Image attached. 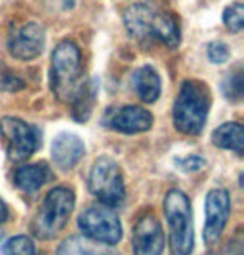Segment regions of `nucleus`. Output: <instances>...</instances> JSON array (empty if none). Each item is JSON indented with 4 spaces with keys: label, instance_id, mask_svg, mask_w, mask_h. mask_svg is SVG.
<instances>
[{
    "label": "nucleus",
    "instance_id": "nucleus-1",
    "mask_svg": "<svg viewBox=\"0 0 244 255\" xmlns=\"http://www.w3.org/2000/svg\"><path fill=\"white\" fill-rule=\"evenodd\" d=\"M124 25L137 40H159L169 49L181 44V27L174 13L149 3H136L124 13Z\"/></svg>",
    "mask_w": 244,
    "mask_h": 255
},
{
    "label": "nucleus",
    "instance_id": "nucleus-2",
    "mask_svg": "<svg viewBox=\"0 0 244 255\" xmlns=\"http://www.w3.org/2000/svg\"><path fill=\"white\" fill-rule=\"evenodd\" d=\"M50 89L60 102L72 104L87 82L82 74V59L79 47L70 40L60 42L50 59Z\"/></svg>",
    "mask_w": 244,
    "mask_h": 255
},
{
    "label": "nucleus",
    "instance_id": "nucleus-3",
    "mask_svg": "<svg viewBox=\"0 0 244 255\" xmlns=\"http://www.w3.org/2000/svg\"><path fill=\"white\" fill-rule=\"evenodd\" d=\"M211 109V92L201 80H184L174 102V127L186 135H198Z\"/></svg>",
    "mask_w": 244,
    "mask_h": 255
},
{
    "label": "nucleus",
    "instance_id": "nucleus-4",
    "mask_svg": "<svg viewBox=\"0 0 244 255\" xmlns=\"http://www.w3.org/2000/svg\"><path fill=\"white\" fill-rule=\"evenodd\" d=\"M164 215L169 225L172 255H191L194 250V222L188 195L178 189L167 192L164 197Z\"/></svg>",
    "mask_w": 244,
    "mask_h": 255
},
{
    "label": "nucleus",
    "instance_id": "nucleus-5",
    "mask_svg": "<svg viewBox=\"0 0 244 255\" xmlns=\"http://www.w3.org/2000/svg\"><path fill=\"white\" fill-rule=\"evenodd\" d=\"M74 205L75 195L72 190L67 187L52 189L32 220V234L40 240H50L57 237L69 222Z\"/></svg>",
    "mask_w": 244,
    "mask_h": 255
},
{
    "label": "nucleus",
    "instance_id": "nucleus-6",
    "mask_svg": "<svg viewBox=\"0 0 244 255\" xmlns=\"http://www.w3.org/2000/svg\"><path fill=\"white\" fill-rule=\"evenodd\" d=\"M89 190L100 204L119 207L126 199V185L119 163L111 157H99L89 174Z\"/></svg>",
    "mask_w": 244,
    "mask_h": 255
},
{
    "label": "nucleus",
    "instance_id": "nucleus-7",
    "mask_svg": "<svg viewBox=\"0 0 244 255\" xmlns=\"http://www.w3.org/2000/svg\"><path fill=\"white\" fill-rule=\"evenodd\" d=\"M79 229L85 237L107 245H116L122 239L121 220L112 207L104 204L92 205L84 210L79 217Z\"/></svg>",
    "mask_w": 244,
    "mask_h": 255
},
{
    "label": "nucleus",
    "instance_id": "nucleus-8",
    "mask_svg": "<svg viewBox=\"0 0 244 255\" xmlns=\"http://www.w3.org/2000/svg\"><path fill=\"white\" fill-rule=\"evenodd\" d=\"M0 133L12 162L27 160L39 147V133L32 125L20 119L3 117L0 120Z\"/></svg>",
    "mask_w": 244,
    "mask_h": 255
},
{
    "label": "nucleus",
    "instance_id": "nucleus-9",
    "mask_svg": "<svg viewBox=\"0 0 244 255\" xmlns=\"http://www.w3.org/2000/svg\"><path fill=\"white\" fill-rule=\"evenodd\" d=\"M102 124L107 128L121 133H141L147 132L154 124V117L149 110L137 107V105H126V107L109 109L102 119Z\"/></svg>",
    "mask_w": 244,
    "mask_h": 255
},
{
    "label": "nucleus",
    "instance_id": "nucleus-10",
    "mask_svg": "<svg viewBox=\"0 0 244 255\" xmlns=\"http://www.w3.org/2000/svg\"><path fill=\"white\" fill-rule=\"evenodd\" d=\"M231 212V199L226 189H214L206 197V225L204 240L208 245H214L221 237Z\"/></svg>",
    "mask_w": 244,
    "mask_h": 255
},
{
    "label": "nucleus",
    "instance_id": "nucleus-11",
    "mask_svg": "<svg viewBox=\"0 0 244 255\" xmlns=\"http://www.w3.org/2000/svg\"><path fill=\"white\" fill-rule=\"evenodd\" d=\"M166 237L161 222L154 214H144L137 220L132 232L134 255H162Z\"/></svg>",
    "mask_w": 244,
    "mask_h": 255
},
{
    "label": "nucleus",
    "instance_id": "nucleus-12",
    "mask_svg": "<svg viewBox=\"0 0 244 255\" xmlns=\"http://www.w3.org/2000/svg\"><path fill=\"white\" fill-rule=\"evenodd\" d=\"M45 47V32L39 23L30 22L15 30L8 38V52L18 60L37 59Z\"/></svg>",
    "mask_w": 244,
    "mask_h": 255
},
{
    "label": "nucleus",
    "instance_id": "nucleus-13",
    "mask_svg": "<svg viewBox=\"0 0 244 255\" xmlns=\"http://www.w3.org/2000/svg\"><path fill=\"white\" fill-rule=\"evenodd\" d=\"M52 158L57 163V167L62 170H70L80 162V158L85 153V145L82 138L75 133H59L52 142Z\"/></svg>",
    "mask_w": 244,
    "mask_h": 255
},
{
    "label": "nucleus",
    "instance_id": "nucleus-14",
    "mask_svg": "<svg viewBox=\"0 0 244 255\" xmlns=\"http://www.w3.org/2000/svg\"><path fill=\"white\" fill-rule=\"evenodd\" d=\"M50 167L45 162H35L18 167L15 170V175H13V182L20 190L30 194V192H35L40 187H44L50 180Z\"/></svg>",
    "mask_w": 244,
    "mask_h": 255
},
{
    "label": "nucleus",
    "instance_id": "nucleus-15",
    "mask_svg": "<svg viewBox=\"0 0 244 255\" xmlns=\"http://www.w3.org/2000/svg\"><path fill=\"white\" fill-rule=\"evenodd\" d=\"M134 92L146 104H152L161 95V77L151 65L137 69L131 77Z\"/></svg>",
    "mask_w": 244,
    "mask_h": 255
},
{
    "label": "nucleus",
    "instance_id": "nucleus-16",
    "mask_svg": "<svg viewBox=\"0 0 244 255\" xmlns=\"http://www.w3.org/2000/svg\"><path fill=\"white\" fill-rule=\"evenodd\" d=\"M55 255H119L112 245L97 242L85 235H74L59 245Z\"/></svg>",
    "mask_w": 244,
    "mask_h": 255
},
{
    "label": "nucleus",
    "instance_id": "nucleus-17",
    "mask_svg": "<svg viewBox=\"0 0 244 255\" xmlns=\"http://www.w3.org/2000/svg\"><path fill=\"white\" fill-rule=\"evenodd\" d=\"M213 143L224 150H233L238 155L244 152V130L243 125L238 122L223 124L213 132Z\"/></svg>",
    "mask_w": 244,
    "mask_h": 255
},
{
    "label": "nucleus",
    "instance_id": "nucleus-18",
    "mask_svg": "<svg viewBox=\"0 0 244 255\" xmlns=\"http://www.w3.org/2000/svg\"><path fill=\"white\" fill-rule=\"evenodd\" d=\"M223 94L228 100L233 102H239L243 99L244 92V80H243V69L236 67L234 70H231L229 74L224 77L223 80Z\"/></svg>",
    "mask_w": 244,
    "mask_h": 255
},
{
    "label": "nucleus",
    "instance_id": "nucleus-19",
    "mask_svg": "<svg viewBox=\"0 0 244 255\" xmlns=\"http://www.w3.org/2000/svg\"><path fill=\"white\" fill-rule=\"evenodd\" d=\"M2 255H35V245L27 235H17L2 245Z\"/></svg>",
    "mask_w": 244,
    "mask_h": 255
},
{
    "label": "nucleus",
    "instance_id": "nucleus-20",
    "mask_svg": "<svg viewBox=\"0 0 244 255\" xmlns=\"http://www.w3.org/2000/svg\"><path fill=\"white\" fill-rule=\"evenodd\" d=\"M223 22L229 30L238 33L244 27V5L241 2H236L229 5L223 13Z\"/></svg>",
    "mask_w": 244,
    "mask_h": 255
},
{
    "label": "nucleus",
    "instance_id": "nucleus-21",
    "mask_svg": "<svg viewBox=\"0 0 244 255\" xmlns=\"http://www.w3.org/2000/svg\"><path fill=\"white\" fill-rule=\"evenodd\" d=\"M23 87H25V82H23L13 70L0 72V90L17 92V90H22Z\"/></svg>",
    "mask_w": 244,
    "mask_h": 255
},
{
    "label": "nucleus",
    "instance_id": "nucleus-22",
    "mask_svg": "<svg viewBox=\"0 0 244 255\" xmlns=\"http://www.w3.org/2000/svg\"><path fill=\"white\" fill-rule=\"evenodd\" d=\"M208 57L213 64H224L229 59V49L224 42H211L208 47Z\"/></svg>",
    "mask_w": 244,
    "mask_h": 255
},
{
    "label": "nucleus",
    "instance_id": "nucleus-23",
    "mask_svg": "<svg viewBox=\"0 0 244 255\" xmlns=\"http://www.w3.org/2000/svg\"><path fill=\"white\" fill-rule=\"evenodd\" d=\"M178 163H179V167L186 172H198L206 165V160L199 155H189V157L178 160Z\"/></svg>",
    "mask_w": 244,
    "mask_h": 255
},
{
    "label": "nucleus",
    "instance_id": "nucleus-24",
    "mask_svg": "<svg viewBox=\"0 0 244 255\" xmlns=\"http://www.w3.org/2000/svg\"><path fill=\"white\" fill-rule=\"evenodd\" d=\"M8 207H7V204L3 202L2 199H0V222H7L8 220Z\"/></svg>",
    "mask_w": 244,
    "mask_h": 255
},
{
    "label": "nucleus",
    "instance_id": "nucleus-25",
    "mask_svg": "<svg viewBox=\"0 0 244 255\" xmlns=\"http://www.w3.org/2000/svg\"><path fill=\"white\" fill-rule=\"evenodd\" d=\"M2 239H3V230L0 229V242H2Z\"/></svg>",
    "mask_w": 244,
    "mask_h": 255
}]
</instances>
